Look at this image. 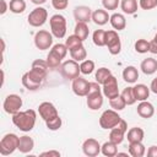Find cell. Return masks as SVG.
<instances>
[{"instance_id": "obj_1", "label": "cell", "mask_w": 157, "mask_h": 157, "mask_svg": "<svg viewBox=\"0 0 157 157\" xmlns=\"http://www.w3.org/2000/svg\"><path fill=\"white\" fill-rule=\"evenodd\" d=\"M36 120H37V113L33 109H27L22 112L20 110L12 115L13 125L23 132L31 131L36 125Z\"/></svg>"}, {"instance_id": "obj_2", "label": "cell", "mask_w": 157, "mask_h": 157, "mask_svg": "<svg viewBox=\"0 0 157 157\" xmlns=\"http://www.w3.org/2000/svg\"><path fill=\"white\" fill-rule=\"evenodd\" d=\"M67 52H69V49H67L66 44H63V43L54 44V45L52 47L49 54L47 55V63H48L49 69L60 67L61 61H63V59L66 56Z\"/></svg>"}, {"instance_id": "obj_3", "label": "cell", "mask_w": 157, "mask_h": 157, "mask_svg": "<svg viewBox=\"0 0 157 157\" xmlns=\"http://www.w3.org/2000/svg\"><path fill=\"white\" fill-rule=\"evenodd\" d=\"M87 107L91 110H98L103 105V92L99 86V83L96 82H90V91L87 93Z\"/></svg>"}, {"instance_id": "obj_4", "label": "cell", "mask_w": 157, "mask_h": 157, "mask_svg": "<svg viewBox=\"0 0 157 157\" xmlns=\"http://www.w3.org/2000/svg\"><path fill=\"white\" fill-rule=\"evenodd\" d=\"M44 78H45V75H43V74H40V72L31 69L29 71H27V72H25L22 75L21 81H22V85L27 90L36 91V90H38L40 87V85L43 83Z\"/></svg>"}, {"instance_id": "obj_5", "label": "cell", "mask_w": 157, "mask_h": 157, "mask_svg": "<svg viewBox=\"0 0 157 157\" xmlns=\"http://www.w3.org/2000/svg\"><path fill=\"white\" fill-rule=\"evenodd\" d=\"M18 145H20V137L13 132H9L4 135L0 141V153L2 156H9L13 153L16 150H18Z\"/></svg>"}, {"instance_id": "obj_6", "label": "cell", "mask_w": 157, "mask_h": 157, "mask_svg": "<svg viewBox=\"0 0 157 157\" xmlns=\"http://www.w3.org/2000/svg\"><path fill=\"white\" fill-rule=\"evenodd\" d=\"M49 25H50V31L52 34L58 38L61 39L65 37L66 34V18L60 15V13H55L49 18Z\"/></svg>"}, {"instance_id": "obj_7", "label": "cell", "mask_w": 157, "mask_h": 157, "mask_svg": "<svg viewBox=\"0 0 157 157\" xmlns=\"http://www.w3.org/2000/svg\"><path fill=\"white\" fill-rule=\"evenodd\" d=\"M120 120H121V117L118 114L117 110H114V109H107L99 117V125H101L102 129L110 130V129L115 128L120 123Z\"/></svg>"}, {"instance_id": "obj_8", "label": "cell", "mask_w": 157, "mask_h": 157, "mask_svg": "<svg viewBox=\"0 0 157 157\" xmlns=\"http://www.w3.org/2000/svg\"><path fill=\"white\" fill-rule=\"evenodd\" d=\"M60 74L66 80H74L76 77L80 76L81 74V70H80V65L77 61H75L74 59H69V60H65L64 63H61L60 65Z\"/></svg>"}, {"instance_id": "obj_9", "label": "cell", "mask_w": 157, "mask_h": 157, "mask_svg": "<svg viewBox=\"0 0 157 157\" xmlns=\"http://www.w3.org/2000/svg\"><path fill=\"white\" fill-rule=\"evenodd\" d=\"M47 20H48V11L42 6L33 9L27 17V21L32 27H40L47 22Z\"/></svg>"}, {"instance_id": "obj_10", "label": "cell", "mask_w": 157, "mask_h": 157, "mask_svg": "<svg viewBox=\"0 0 157 157\" xmlns=\"http://www.w3.org/2000/svg\"><path fill=\"white\" fill-rule=\"evenodd\" d=\"M22 98L21 96L16 94V93H11L9 96H6V98L4 99L2 103V108L7 114H16L17 112H20V109L22 108Z\"/></svg>"}, {"instance_id": "obj_11", "label": "cell", "mask_w": 157, "mask_h": 157, "mask_svg": "<svg viewBox=\"0 0 157 157\" xmlns=\"http://www.w3.org/2000/svg\"><path fill=\"white\" fill-rule=\"evenodd\" d=\"M105 45L108 47V50L112 55H118L121 50V43L120 38L118 36V32L115 29L105 31Z\"/></svg>"}, {"instance_id": "obj_12", "label": "cell", "mask_w": 157, "mask_h": 157, "mask_svg": "<svg viewBox=\"0 0 157 157\" xmlns=\"http://www.w3.org/2000/svg\"><path fill=\"white\" fill-rule=\"evenodd\" d=\"M53 37L54 36L52 34V32L49 33L45 29H39L34 34V45L39 50H47L53 44Z\"/></svg>"}, {"instance_id": "obj_13", "label": "cell", "mask_w": 157, "mask_h": 157, "mask_svg": "<svg viewBox=\"0 0 157 157\" xmlns=\"http://www.w3.org/2000/svg\"><path fill=\"white\" fill-rule=\"evenodd\" d=\"M102 92L103 96L107 97L108 99H112L117 96H119V88H118V80L114 75H110L104 83L102 85Z\"/></svg>"}, {"instance_id": "obj_14", "label": "cell", "mask_w": 157, "mask_h": 157, "mask_svg": "<svg viewBox=\"0 0 157 157\" xmlns=\"http://www.w3.org/2000/svg\"><path fill=\"white\" fill-rule=\"evenodd\" d=\"M38 113L44 121H49V120L59 117L58 109L55 108V105L52 102H42L38 105Z\"/></svg>"}, {"instance_id": "obj_15", "label": "cell", "mask_w": 157, "mask_h": 157, "mask_svg": "<svg viewBox=\"0 0 157 157\" xmlns=\"http://www.w3.org/2000/svg\"><path fill=\"white\" fill-rule=\"evenodd\" d=\"M126 131H128V124H126V121H125L124 119H121L120 123H119L115 128L110 129V132H109V140L113 141L114 144L119 145V144L123 142Z\"/></svg>"}, {"instance_id": "obj_16", "label": "cell", "mask_w": 157, "mask_h": 157, "mask_svg": "<svg viewBox=\"0 0 157 157\" xmlns=\"http://www.w3.org/2000/svg\"><path fill=\"white\" fill-rule=\"evenodd\" d=\"M71 88H72V91H74V93L76 96H78V97H86L87 93H88V91H90V82L86 78L78 76V77H76V78L72 80Z\"/></svg>"}, {"instance_id": "obj_17", "label": "cell", "mask_w": 157, "mask_h": 157, "mask_svg": "<svg viewBox=\"0 0 157 157\" xmlns=\"http://www.w3.org/2000/svg\"><path fill=\"white\" fill-rule=\"evenodd\" d=\"M82 151H83V153L86 156L94 157V156H97L101 152V144L96 139L90 137V139H87V140L83 141V144H82Z\"/></svg>"}, {"instance_id": "obj_18", "label": "cell", "mask_w": 157, "mask_h": 157, "mask_svg": "<svg viewBox=\"0 0 157 157\" xmlns=\"http://www.w3.org/2000/svg\"><path fill=\"white\" fill-rule=\"evenodd\" d=\"M74 17L76 20V22H90L92 20V10L88 6L81 5V6H76L74 9Z\"/></svg>"}, {"instance_id": "obj_19", "label": "cell", "mask_w": 157, "mask_h": 157, "mask_svg": "<svg viewBox=\"0 0 157 157\" xmlns=\"http://www.w3.org/2000/svg\"><path fill=\"white\" fill-rule=\"evenodd\" d=\"M136 112H137V114H139L141 118H144V119H150V118H152L153 114H155V107H153L152 103H150V102H147V101H141V102L139 103L137 108H136Z\"/></svg>"}, {"instance_id": "obj_20", "label": "cell", "mask_w": 157, "mask_h": 157, "mask_svg": "<svg viewBox=\"0 0 157 157\" xmlns=\"http://www.w3.org/2000/svg\"><path fill=\"white\" fill-rule=\"evenodd\" d=\"M109 18H110V15L105 9H97L92 12V21L98 26L105 25L109 21Z\"/></svg>"}, {"instance_id": "obj_21", "label": "cell", "mask_w": 157, "mask_h": 157, "mask_svg": "<svg viewBox=\"0 0 157 157\" xmlns=\"http://www.w3.org/2000/svg\"><path fill=\"white\" fill-rule=\"evenodd\" d=\"M109 22H110L112 27H113L115 31H123V29H125V27H126L125 16H124L123 13H119V12H114L113 15H110Z\"/></svg>"}, {"instance_id": "obj_22", "label": "cell", "mask_w": 157, "mask_h": 157, "mask_svg": "<svg viewBox=\"0 0 157 157\" xmlns=\"http://www.w3.org/2000/svg\"><path fill=\"white\" fill-rule=\"evenodd\" d=\"M140 69L145 75H152L157 71V60L153 58H146L141 61Z\"/></svg>"}, {"instance_id": "obj_23", "label": "cell", "mask_w": 157, "mask_h": 157, "mask_svg": "<svg viewBox=\"0 0 157 157\" xmlns=\"http://www.w3.org/2000/svg\"><path fill=\"white\" fill-rule=\"evenodd\" d=\"M134 94H135V98L136 101L141 102V101H147L148 96H150V87H147L146 85L144 83H137L135 85L134 87Z\"/></svg>"}, {"instance_id": "obj_24", "label": "cell", "mask_w": 157, "mask_h": 157, "mask_svg": "<svg viewBox=\"0 0 157 157\" xmlns=\"http://www.w3.org/2000/svg\"><path fill=\"white\" fill-rule=\"evenodd\" d=\"M123 78L128 83H135L139 78V71L135 66L129 65L123 70Z\"/></svg>"}, {"instance_id": "obj_25", "label": "cell", "mask_w": 157, "mask_h": 157, "mask_svg": "<svg viewBox=\"0 0 157 157\" xmlns=\"http://www.w3.org/2000/svg\"><path fill=\"white\" fill-rule=\"evenodd\" d=\"M34 147V141L32 137L27 136V135H23V136H20V145H18V151L21 153H28L33 150Z\"/></svg>"}, {"instance_id": "obj_26", "label": "cell", "mask_w": 157, "mask_h": 157, "mask_svg": "<svg viewBox=\"0 0 157 157\" xmlns=\"http://www.w3.org/2000/svg\"><path fill=\"white\" fill-rule=\"evenodd\" d=\"M129 155L132 157H142L146 153V147L142 141L140 142H129Z\"/></svg>"}, {"instance_id": "obj_27", "label": "cell", "mask_w": 157, "mask_h": 157, "mask_svg": "<svg viewBox=\"0 0 157 157\" xmlns=\"http://www.w3.org/2000/svg\"><path fill=\"white\" fill-rule=\"evenodd\" d=\"M144 137H145L144 130L141 128H137V126L131 128L128 131V136H126V139H128L129 142H140V141L144 140Z\"/></svg>"}, {"instance_id": "obj_28", "label": "cell", "mask_w": 157, "mask_h": 157, "mask_svg": "<svg viewBox=\"0 0 157 157\" xmlns=\"http://www.w3.org/2000/svg\"><path fill=\"white\" fill-rule=\"evenodd\" d=\"M118 145L117 144H114L113 141H107V142H104L102 146H101V152L104 155V156H107V157H114V156H117V153H118V147H117Z\"/></svg>"}, {"instance_id": "obj_29", "label": "cell", "mask_w": 157, "mask_h": 157, "mask_svg": "<svg viewBox=\"0 0 157 157\" xmlns=\"http://www.w3.org/2000/svg\"><path fill=\"white\" fill-rule=\"evenodd\" d=\"M120 7L124 13L132 15L137 11V0H120Z\"/></svg>"}, {"instance_id": "obj_30", "label": "cell", "mask_w": 157, "mask_h": 157, "mask_svg": "<svg viewBox=\"0 0 157 157\" xmlns=\"http://www.w3.org/2000/svg\"><path fill=\"white\" fill-rule=\"evenodd\" d=\"M74 34H76L82 40L87 39V37L90 34V29H88L87 23H85V22H76L75 28H74Z\"/></svg>"}, {"instance_id": "obj_31", "label": "cell", "mask_w": 157, "mask_h": 157, "mask_svg": "<svg viewBox=\"0 0 157 157\" xmlns=\"http://www.w3.org/2000/svg\"><path fill=\"white\" fill-rule=\"evenodd\" d=\"M70 55H71V59H74L75 61H83L86 58H87V52H86V48L82 45L80 47H76L74 49L70 50Z\"/></svg>"}, {"instance_id": "obj_32", "label": "cell", "mask_w": 157, "mask_h": 157, "mask_svg": "<svg viewBox=\"0 0 157 157\" xmlns=\"http://www.w3.org/2000/svg\"><path fill=\"white\" fill-rule=\"evenodd\" d=\"M26 1L25 0H10L9 10L13 13H22L26 10Z\"/></svg>"}, {"instance_id": "obj_33", "label": "cell", "mask_w": 157, "mask_h": 157, "mask_svg": "<svg viewBox=\"0 0 157 157\" xmlns=\"http://www.w3.org/2000/svg\"><path fill=\"white\" fill-rule=\"evenodd\" d=\"M92 40L94 45L97 47H104L105 45V31L103 29H96L92 34Z\"/></svg>"}, {"instance_id": "obj_34", "label": "cell", "mask_w": 157, "mask_h": 157, "mask_svg": "<svg viewBox=\"0 0 157 157\" xmlns=\"http://www.w3.org/2000/svg\"><path fill=\"white\" fill-rule=\"evenodd\" d=\"M110 75H112V71H110L109 69H107V67H99V69H97V71H96L94 78H96V81H97L99 85H103L104 81H105Z\"/></svg>"}, {"instance_id": "obj_35", "label": "cell", "mask_w": 157, "mask_h": 157, "mask_svg": "<svg viewBox=\"0 0 157 157\" xmlns=\"http://www.w3.org/2000/svg\"><path fill=\"white\" fill-rule=\"evenodd\" d=\"M120 96L124 98L126 105H132V104L136 102V98H135L134 88H132V87H126V88H124Z\"/></svg>"}, {"instance_id": "obj_36", "label": "cell", "mask_w": 157, "mask_h": 157, "mask_svg": "<svg viewBox=\"0 0 157 157\" xmlns=\"http://www.w3.org/2000/svg\"><path fill=\"white\" fill-rule=\"evenodd\" d=\"M109 105H110V108H112V109H114V110L119 112V110H123V109L126 107V103H125L124 98L119 94V96H117V97H114V98L109 99Z\"/></svg>"}, {"instance_id": "obj_37", "label": "cell", "mask_w": 157, "mask_h": 157, "mask_svg": "<svg viewBox=\"0 0 157 157\" xmlns=\"http://www.w3.org/2000/svg\"><path fill=\"white\" fill-rule=\"evenodd\" d=\"M65 44H66V47H67V49H69V52H70L71 49L82 45V44H83V40H82L81 38H78L76 34H71V36H69V37L66 38Z\"/></svg>"}, {"instance_id": "obj_38", "label": "cell", "mask_w": 157, "mask_h": 157, "mask_svg": "<svg viewBox=\"0 0 157 157\" xmlns=\"http://www.w3.org/2000/svg\"><path fill=\"white\" fill-rule=\"evenodd\" d=\"M32 69L47 76V70L49 69V66H48V63H47V60L37 59V60H34V61L32 63Z\"/></svg>"}, {"instance_id": "obj_39", "label": "cell", "mask_w": 157, "mask_h": 157, "mask_svg": "<svg viewBox=\"0 0 157 157\" xmlns=\"http://www.w3.org/2000/svg\"><path fill=\"white\" fill-rule=\"evenodd\" d=\"M80 70H81V74H83V75L92 74L94 70V61L91 59H85L80 64Z\"/></svg>"}, {"instance_id": "obj_40", "label": "cell", "mask_w": 157, "mask_h": 157, "mask_svg": "<svg viewBox=\"0 0 157 157\" xmlns=\"http://www.w3.org/2000/svg\"><path fill=\"white\" fill-rule=\"evenodd\" d=\"M134 48H135V50L137 53L145 54V53L150 52V42L146 40V39H142V38L141 39H137L135 42V44H134Z\"/></svg>"}, {"instance_id": "obj_41", "label": "cell", "mask_w": 157, "mask_h": 157, "mask_svg": "<svg viewBox=\"0 0 157 157\" xmlns=\"http://www.w3.org/2000/svg\"><path fill=\"white\" fill-rule=\"evenodd\" d=\"M61 124H63V121H61V118H60V117H56V118H54V119H52V120H49V121H45L47 128H48L49 130H52V131L59 130V129L61 128Z\"/></svg>"}, {"instance_id": "obj_42", "label": "cell", "mask_w": 157, "mask_h": 157, "mask_svg": "<svg viewBox=\"0 0 157 157\" xmlns=\"http://www.w3.org/2000/svg\"><path fill=\"white\" fill-rule=\"evenodd\" d=\"M139 6L142 10H152L157 6V0H139Z\"/></svg>"}, {"instance_id": "obj_43", "label": "cell", "mask_w": 157, "mask_h": 157, "mask_svg": "<svg viewBox=\"0 0 157 157\" xmlns=\"http://www.w3.org/2000/svg\"><path fill=\"white\" fill-rule=\"evenodd\" d=\"M102 5L105 10H117L120 5V0H102Z\"/></svg>"}, {"instance_id": "obj_44", "label": "cell", "mask_w": 157, "mask_h": 157, "mask_svg": "<svg viewBox=\"0 0 157 157\" xmlns=\"http://www.w3.org/2000/svg\"><path fill=\"white\" fill-rule=\"evenodd\" d=\"M52 5L55 10H65L69 5V0H52Z\"/></svg>"}, {"instance_id": "obj_45", "label": "cell", "mask_w": 157, "mask_h": 157, "mask_svg": "<svg viewBox=\"0 0 157 157\" xmlns=\"http://www.w3.org/2000/svg\"><path fill=\"white\" fill-rule=\"evenodd\" d=\"M40 157H45V156H49V157H60V152L59 151H55V150H50V151H44L39 155Z\"/></svg>"}, {"instance_id": "obj_46", "label": "cell", "mask_w": 157, "mask_h": 157, "mask_svg": "<svg viewBox=\"0 0 157 157\" xmlns=\"http://www.w3.org/2000/svg\"><path fill=\"white\" fill-rule=\"evenodd\" d=\"M150 52L152 54H157V33L155 34L153 39L150 42Z\"/></svg>"}, {"instance_id": "obj_47", "label": "cell", "mask_w": 157, "mask_h": 157, "mask_svg": "<svg viewBox=\"0 0 157 157\" xmlns=\"http://www.w3.org/2000/svg\"><path fill=\"white\" fill-rule=\"evenodd\" d=\"M147 156L148 157H157V146H155V145L150 146L147 150Z\"/></svg>"}, {"instance_id": "obj_48", "label": "cell", "mask_w": 157, "mask_h": 157, "mask_svg": "<svg viewBox=\"0 0 157 157\" xmlns=\"http://www.w3.org/2000/svg\"><path fill=\"white\" fill-rule=\"evenodd\" d=\"M150 90L155 93V94H157V77H155L152 81H151V85H150Z\"/></svg>"}, {"instance_id": "obj_49", "label": "cell", "mask_w": 157, "mask_h": 157, "mask_svg": "<svg viewBox=\"0 0 157 157\" xmlns=\"http://www.w3.org/2000/svg\"><path fill=\"white\" fill-rule=\"evenodd\" d=\"M0 2H1V10H0V15H4V13L7 11L9 5H7V2H6L5 0H0Z\"/></svg>"}, {"instance_id": "obj_50", "label": "cell", "mask_w": 157, "mask_h": 157, "mask_svg": "<svg viewBox=\"0 0 157 157\" xmlns=\"http://www.w3.org/2000/svg\"><path fill=\"white\" fill-rule=\"evenodd\" d=\"M31 1H32L34 5H38V6H39V5H43L47 0H31Z\"/></svg>"}, {"instance_id": "obj_51", "label": "cell", "mask_w": 157, "mask_h": 157, "mask_svg": "<svg viewBox=\"0 0 157 157\" xmlns=\"http://www.w3.org/2000/svg\"><path fill=\"white\" fill-rule=\"evenodd\" d=\"M1 44H2V49H1V50H2V53H4V52H5V42H4V39H1Z\"/></svg>"}]
</instances>
